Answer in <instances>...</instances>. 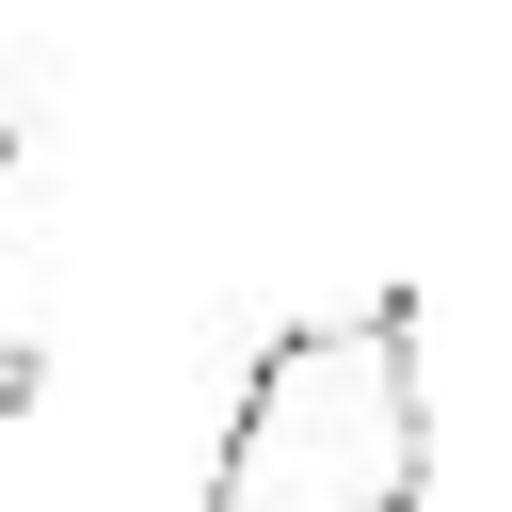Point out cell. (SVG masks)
<instances>
[{"mask_svg": "<svg viewBox=\"0 0 512 512\" xmlns=\"http://www.w3.org/2000/svg\"><path fill=\"white\" fill-rule=\"evenodd\" d=\"M432 496V320L416 288H368L336 320H288L208 448V512H416Z\"/></svg>", "mask_w": 512, "mask_h": 512, "instance_id": "6da1fadb", "label": "cell"}, {"mask_svg": "<svg viewBox=\"0 0 512 512\" xmlns=\"http://www.w3.org/2000/svg\"><path fill=\"white\" fill-rule=\"evenodd\" d=\"M16 400H32V352H16V336H0V416H16Z\"/></svg>", "mask_w": 512, "mask_h": 512, "instance_id": "7a4b0ae2", "label": "cell"}]
</instances>
